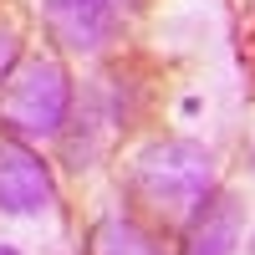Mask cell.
Wrapping results in <instances>:
<instances>
[{"mask_svg":"<svg viewBox=\"0 0 255 255\" xmlns=\"http://www.w3.org/2000/svg\"><path fill=\"white\" fill-rule=\"evenodd\" d=\"M128 189H133V199L153 220L184 225L199 204L215 199L220 168H215V153H209L204 143H194V138H163V143H148L133 158Z\"/></svg>","mask_w":255,"mask_h":255,"instance_id":"1","label":"cell"},{"mask_svg":"<svg viewBox=\"0 0 255 255\" xmlns=\"http://www.w3.org/2000/svg\"><path fill=\"white\" fill-rule=\"evenodd\" d=\"M72 118V72L56 56H26L0 87V133L20 143L56 138Z\"/></svg>","mask_w":255,"mask_h":255,"instance_id":"2","label":"cell"},{"mask_svg":"<svg viewBox=\"0 0 255 255\" xmlns=\"http://www.w3.org/2000/svg\"><path fill=\"white\" fill-rule=\"evenodd\" d=\"M41 20L61 51L92 56L123 31V0H41Z\"/></svg>","mask_w":255,"mask_h":255,"instance_id":"3","label":"cell"},{"mask_svg":"<svg viewBox=\"0 0 255 255\" xmlns=\"http://www.w3.org/2000/svg\"><path fill=\"white\" fill-rule=\"evenodd\" d=\"M51 168L20 138H0V209L5 215H46L51 209Z\"/></svg>","mask_w":255,"mask_h":255,"instance_id":"4","label":"cell"},{"mask_svg":"<svg viewBox=\"0 0 255 255\" xmlns=\"http://www.w3.org/2000/svg\"><path fill=\"white\" fill-rule=\"evenodd\" d=\"M240 230H245V204L235 194L215 189V199L199 204L184 220V250L179 255H230L240 245Z\"/></svg>","mask_w":255,"mask_h":255,"instance_id":"5","label":"cell"},{"mask_svg":"<svg viewBox=\"0 0 255 255\" xmlns=\"http://www.w3.org/2000/svg\"><path fill=\"white\" fill-rule=\"evenodd\" d=\"M92 255H163V245L148 235L138 220L108 215V220L92 225Z\"/></svg>","mask_w":255,"mask_h":255,"instance_id":"6","label":"cell"},{"mask_svg":"<svg viewBox=\"0 0 255 255\" xmlns=\"http://www.w3.org/2000/svg\"><path fill=\"white\" fill-rule=\"evenodd\" d=\"M0 255H15V250H10V245H0Z\"/></svg>","mask_w":255,"mask_h":255,"instance_id":"7","label":"cell"}]
</instances>
